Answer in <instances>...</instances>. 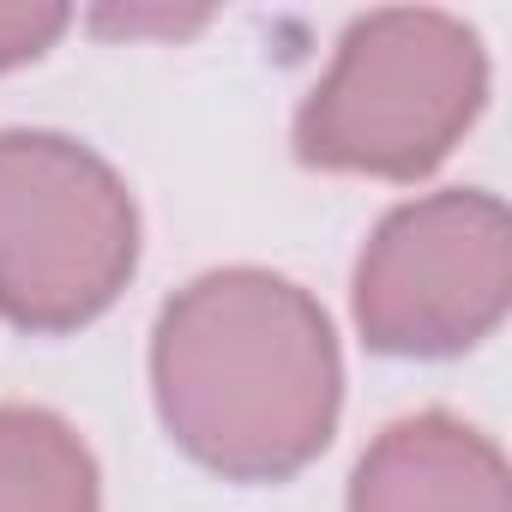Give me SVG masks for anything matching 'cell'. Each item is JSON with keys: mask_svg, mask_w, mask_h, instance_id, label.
<instances>
[{"mask_svg": "<svg viewBox=\"0 0 512 512\" xmlns=\"http://www.w3.org/2000/svg\"><path fill=\"white\" fill-rule=\"evenodd\" d=\"M151 392L193 464L229 482H284L332 446L344 362L326 308L302 284L223 266L157 314Z\"/></svg>", "mask_w": 512, "mask_h": 512, "instance_id": "6da1fadb", "label": "cell"}, {"mask_svg": "<svg viewBox=\"0 0 512 512\" xmlns=\"http://www.w3.org/2000/svg\"><path fill=\"white\" fill-rule=\"evenodd\" d=\"M488 97L482 37L428 7L368 13L338 37L296 115V157L332 175L416 181L446 163Z\"/></svg>", "mask_w": 512, "mask_h": 512, "instance_id": "7a4b0ae2", "label": "cell"}, {"mask_svg": "<svg viewBox=\"0 0 512 512\" xmlns=\"http://www.w3.org/2000/svg\"><path fill=\"white\" fill-rule=\"evenodd\" d=\"M67 25H73V13L55 7V0H0V73L37 61Z\"/></svg>", "mask_w": 512, "mask_h": 512, "instance_id": "52a82bcc", "label": "cell"}, {"mask_svg": "<svg viewBox=\"0 0 512 512\" xmlns=\"http://www.w3.org/2000/svg\"><path fill=\"white\" fill-rule=\"evenodd\" d=\"M139 266L127 181L67 133H0V320L79 332L115 308Z\"/></svg>", "mask_w": 512, "mask_h": 512, "instance_id": "3957f363", "label": "cell"}, {"mask_svg": "<svg viewBox=\"0 0 512 512\" xmlns=\"http://www.w3.org/2000/svg\"><path fill=\"white\" fill-rule=\"evenodd\" d=\"M512 302V223L482 187H446L380 217L356 260V332L374 356L476 350Z\"/></svg>", "mask_w": 512, "mask_h": 512, "instance_id": "277c9868", "label": "cell"}, {"mask_svg": "<svg viewBox=\"0 0 512 512\" xmlns=\"http://www.w3.org/2000/svg\"><path fill=\"white\" fill-rule=\"evenodd\" d=\"M350 512H512L506 458L446 410L404 416L362 452Z\"/></svg>", "mask_w": 512, "mask_h": 512, "instance_id": "5b68a950", "label": "cell"}, {"mask_svg": "<svg viewBox=\"0 0 512 512\" xmlns=\"http://www.w3.org/2000/svg\"><path fill=\"white\" fill-rule=\"evenodd\" d=\"M0 512H103L97 458L73 422L0 404Z\"/></svg>", "mask_w": 512, "mask_h": 512, "instance_id": "8992f818", "label": "cell"}]
</instances>
